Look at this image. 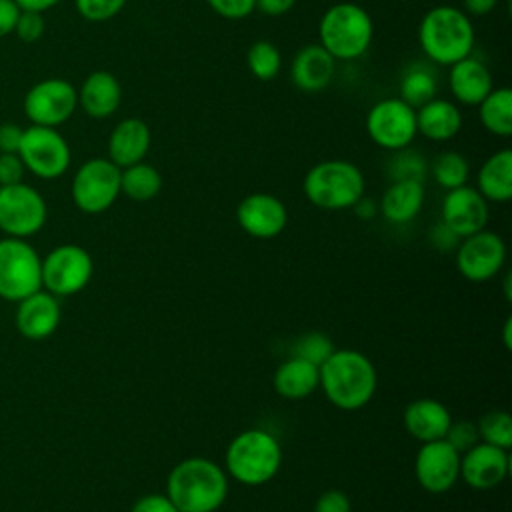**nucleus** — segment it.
<instances>
[{"mask_svg":"<svg viewBox=\"0 0 512 512\" xmlns=\"http://www.w3.org/2000/svg\"><path fill=\"white\" fill-rule=\"evenodd\" d=\"M448 88L456 104L478 106L494 88L490 68L474 54L448 66Z\"/></svg>","mask_w":512,"mask_h":512,"instance_id":"nucleus-19","label":"nucleus"},{"mask_svg":"<svg viewBox=\"0 0 512 512\" xmlns=\"http://www.w3.org/2000/svg\"><path fill=\"white\" fill-rule=\"evenodd\" d=\"M452 424L448 408L432 398H418L404 408V426L412 438L422 442L442 440Z\"/></svg>","mask_w":512,"mask_h":512,"instance_id":"nucleus-25","label":"nucleus"},{"mask_svg":"<svg viewBox=\"0 0 512 512\" xmlns=\"http://www.w3.org/2000/svg\"><path fill=\"white\" fill-rule=\"evenodd\" d=\"M414 476L426 492L444 494L460 478V454L444 438L422 442L414 458Z\"/></svg>","mask_w":512,"mask_h":512,"instance_id":"nucleus-15","label":"nucleus"},{"mask_svg":"<svg viewBox=\"0 0 512 512\" xmlns=\"http://www.w3.org/2000/svg\"><path fill=\"white\" fill-rule=\"evenodd\" d=\"M304 196L322 210H348L366 190L362 170L344 158H330L314 164L302 182Z\"/></svg>","mask_w":512,"mask_h":512,"instance_id":"nucleus-6","label":"nucleus"},{"mask_svg":"<svg viewBox=\"0 0 512 512\" xmlns=\"http://www.w3.org/2000/svg\"><path fill=\"white\" fill-rule=\"evenodd\" d=\"M152 146V132L150 126L138 118L128 116L122 118L108 136V160H112L118 168L132 166L142 162Z\"/></svg>","mask_w":512,"mask_h":512,"instance_id":"nucleus-20","label":"nucleus"},{"mask_svg":"<svg viewBox=\"0 0 512 512\" xmlns=\"http://www.w3.org/2000/svg\"><path fill=\"white\" fill-rule=\"evenodd\" d=\"M510 472L508 450L478 442L460 454V478L472 490H492L500 486Z\"/></svg>","mask_w":512,"mask_h":512,"instance_id":"nucleus-18","label":"nucleus"},{"mask_svg":"<svg viewBox=\"0 0 512 512\" xmlns=\"http://www.w3.org/2000/svg\"><path fill=\"white\" fill-rule=\"evenodd\" d=\"M486 202L504 204L512 198V150L502 148L490 154L476 172L474 186Z\"/></svg>","mask_w":512,"mask_h":512,"instance_id":"nucleus-27","label":"nucleus"},{"mask_svg":"<svg viewBox=\"0 0 512 512\" xmlns=\"http://www.w3.org/2000/svg\"><path fill=\"white\" fill-rule=\"evenodd\" d=\"M92 272L94 262L86 248L60 244L42 258V288L56 298L72 296L88 286Z\"/></svg>","mask_w":512,"mask_h":512,"instance_id":"nucleus-11","label":"nucleus"},{"mask_svg":"<svg viewBox=\"0 0 512 512\" xmlns=\"http://www.w3.org/2000/svg\"><path fill=\"white\" fill-rule=\"evenodd\" d=\"M376 386V368L358 350H334L320 366V388L340 410L352 412L364 408L372 400Z\"/></svg>","mask_w":512,"mask_h":512,"instance_id":"nucleus-3","label":"nucleus"},{"mask_svg":"<svg viewBox=\"0 0 512 512\" xmlns=\"http://www.w3.org/2000/svg\"><path fill=\"white\" fill-rule=\"evenodd\" d=\"M48 206L42 194L24 182L0 186V230L12 238H30L42 230Z\"/></svg>","mask_w":512,"mask_h":512,"instance_id":"nucleus-12","label":"nucleus"},{"mask_svg":"<svg viewBox=\"0 0 512 512\" xmlns=\"http://www.w3.org/2000/svg\"><path fill=\"white\" fill-rule=\"evenodd\" d=\"M482 442L508 450L512 446V416L506 410H488L476 422Z\"/></svg>","mask_w":512,"mask_h":512,"instance_id":"nucleus-34","label":"nucleus"},{"mask_svg":"<svg viewBox=\"0 0 512 512\" xmlns=\"http://www.w3.org/2000/svg\"><path fill=\"white\" fill-rule=\"evenodd\" d=\"M506 262L504 240L490 230L460 238L456 246V268L470 282L492 280Z\"/></svg>","mask_w":512,"mask_h":512,"instance_id":"nucleus-14","label":"nucleus"},{"mask_svg":"<svg viewBox=\"0 0 512 512\" xmlns=\"http://www.w3.org/2000/svg\"><path fill=\"white\" fill-rule=\"evenodd\" d=\"M128 0H74L76 12L88 22H108L118 16Z\"/></svg>","mask_w":512,"mask_h":512,"instance_id":"nucleus-37","label":"nucleus"},{"mask_svg":"<svg viewBox=\"0 0 512 512\" xmlns=\"http://www.w3.org/2000/svg\"><path fill=\"white\" fill-rule=\"evenodd\" d=\"M18 156L24 168L42 180L60 178L72 162L68 140L56 128L36 124L24 128Z\"/></svg>","mask_w":512,"mask_h":512,"instance_id":"nucleus-9","label":"nucleus"},{"mask_svg":"<svg viewBox=\"0 0 512 512\" xmlns=\"http://www.w3.org/2000/svg\"><path fill=\"white\" fill-rule=\"evenodd\" d=\"M424 182L418 180H392L384 190L378 210L392 224L412 222L424 206Z\"/></svg>","mask_w":512,"mask_h":512,"instance_id":"nucleus-26","label":"nucleus"},{"mask_svg":"<svg viewBox=\"0 0 512 512\" xmlns=\"http://www.w3.org/2000/svg\"><path fill=\"white\" fill-rule=\"evenodd\" d=\"M440 222L458 238L480 232L488 222V202L474 186L468 184L446 190L440 204Z\"/></svg>","mask_w":512,"mask_h":512,"instance_id":"nucleus-17","label":"nucleus"},{"mask_svg":"<svg viewBox=\"0 0 512 512\" xmlns=\"http://www.w3.org/2000/svg\"><path fill=\"white\" fill-rule=\"evenodd\" d=\"M314 512H352V502L346 492L330 488L316 498Z\"/></svg>","mask_w":512,"mask_h":512,"instance_id":"nucleus-42","label":"nucleus"},{"mask_svg":"<svg viewBox=\"0 0 512 512\" xmlns=\"http://www.w3.org/2000/svg\"><path fill=\"white\" fill-rule=\"evenodd\" d=\"M444 440L458 452V454H464L466 450H470L474 444L480 442V436H478V428H476V422H470V420H458L450 424Z\"/></svg>","mask_w":512,"mask_h":512,"instance_id":"nucleus-38","label":"nucleus"},{"mask_svg":"<svg viewBox=\"0 0 512 512\" xmlns=\"http://www.w3.org/2000/svg\"><path fill=\"white\" fill-rule=\"evenodd\" d=\"M20 16V8L14 0H0V38L14 34L16 20Z\"/></svg>","mask_w":512,"mask_h":512,"instance_id":"nucleus-45","label":"nucleus"},{"mask_svg":"<svg viewBox=\"0 0 512 512\" xmlns=\"http://www.w3.org/2000/svg\"><path fill=\"white\" fill-rule=\"evenodd\" d=\"M334 344L330 340V336H326L324 332H306L302 336H298L294 340V346H292V356H298V358H304L312 364H316L318 368L324 364V360L334 352Z\"/></svg>","mask_w":512,"mask_h":512,"instance_id":"nucleus-35","label":"nucleus"},{"mask_svg":"<svg viewBox=\"0 0 512 512\" xmlns=\"http://www.w3.org/2000/svg\"><path fill=\"white\" fill-rule=\"evenodd\" d=\"M432 234H430V238H432V244L438 248V250H450V248H456L458 246V242H460V238L450 230V228H446L442 222H438L436 226H434V230H430Z\"/></svg>","mask_w":512,"mask_h":512,"instance_id":"nucleus-46","label":"nucleus"},{"mask_svg":"<svg viewBox=\"0 0 512 512\" xmlns=\"http://www.w3.org/2000/svg\"><path fill=\"white\" fill-rule=\"evenodd\" d=\"M46 30V22H44V16L40 12H30V10H20V16L16 20V26H14V34L18 40L30 44V42H36L42 38Z\"/></svg>","mask_w":512,"mask_h":512,"instance_id":"nucleus-39","label":"nucleus"},{"mask_svg":"<svg viewBox=\"0 0 512 512\" xmlns=\"http://www.w3.org/2000/svg\"><path fill=\"white\" fill-rule=\"evenodd\" d=\"M78 90V106L94 120L110 118L122 104L120 80L108 70L90 72Z\"/></svg>","mask_w":512,"mask_h":512,"instance_id":"nucleus-23","label":"nucleus"},{"mask_svg":"<svg viewBox=\"0 0 512 512\" xmlns=\"http://www.w3.org/2000/svg\"><path fill=\"white\" fill-rule=\"evenodd\" d=\"M162 190V174L156 166L148 162H136L132 166L120 168V194L134 202H148L156 198Z\"/></svg>","mask_w":512,"mask_h":512,"instance_id":"nucleus-30","label":"nucleus"},{"mask_svg":"<svg viewBox=\"0 0 512 512\" xmlns=\"http://www.w3.org/2000/svg\"><path fill=\"white\" fill-rule=\"evenodd\" d=\"M236 222L248 236L270 240L284 232L288 224V210L278 196L268 192H252L238 202Z\"/></svg>","mask_w":512,"mask_h":512,"instance_id":"nucleus-16","label":"nucleus"},{"mask_svg":"<svg viewBox=\"0 0 512 512\" xmlns=\"http://www.w3.org/2000/svg\"><path fill=\"white\" fill-rule=\"evenodd\" d=\"M352 210L356 212V216L358 218H362V220H370V218H374L376 216V212H378V204L374 202V200H370V198H360L354 206H352Z\"/></svg>","mask_w":512,"mask_h":512,"instance_id":"nucleus-50","label":"nucleus"},{"mask_svg":"<svg viewBox=\"0 0 512 512\" xmlns=\"http://www.w3.org/2000/svg\"><path fill=\"white\" fill-rule=\"evenodd\" d=\"M24 164L18 152H0V186L18 184L24 178Z\"/></svg>","mask_w":512,"mask_h":512,"instance_id":"nucleus-41","label":"nucleus"},{"mask_svg":"<svg viewBox=\"0 0 512 512\" xmlns=\"http://www.w3.org/2000/svg\"><path fill=\"white\" fill-rule=\"evenodd\" d=\"M130 512H178L166 494H146L140 496Z\"/></svg>","mask_w":512,"mask_h":512,"instance_id":"nucleus-43","label":"nucleus"},{"mask_svg":"<svg viewBox=\"0 0 512 512\" xmlns=\"http://www.w3.org/2000/svg\"><path fill=\"white\" fill-rule=\"evenodd\" d=\"M374 38V22L366 8L336 2L320 16L318 44L336 60L350 62L364 56Z\"/></svg>","mask_w":512,"mask_h":512,"instance_id":"nucleus-4","label":"nucleus"},{"mask_svg":"<svg viewBox=\"0 0 512 512\" xmlns=\"http://www.w3.org/2000/svg\"><path fill=\"white\" fill-rule=\"evenodd\" d=\"M70 194L80 212H106L120 196V168L108 158H88L74 172Z\"/></svg>","mask_w":512,"mask_h":512,"instance_id":"nucleus-8","label":"nucleus"},{"mask_svg":"<svg viewBox=\"0 0 512 512\" xmlns=\"http://www.w3.org/2000/svg\"><path fill=\"white\" fill-rule=\"evenodd\" d=\"M30 124L58 128L78 108V90L66 78H44L32 84L22 100Z\"/></svg>","mask_w":512,"mask_h":512,"instance_id":"nucleus-13","label":"nucleus"},{"mask_svg":"<svg viewBox=\"0 0 512 512\" xmlns=\"http://www.w3.org/2000/svg\"><path fill=\"white\" fill-rule=\"evenodd\" d=\"M166 496L178 512H216L228 496V474L210 458H184L168 472Z\"/></svg>","mask_w":512,"mask_h":512,"instance_id":"nucleus-1","label":"nucleus"},{"mask_svg":"<svg viewBox=\"0 0 512 512\" xmlns=\"http://www.w3.org/2000/svg\"><path fill=\"white\" fill-rule=\"evenodd\" d=\"M468 176H470V164L466 156L456 150L440 152L432 162V178L444 190L464 186L468 182Z\"/></svg>","mask_w":512,"mask_h":512,"instance_id":"nucleus-33","label":"nucleus"},{"mask_svg":"<svg viewBox=\"0 0 512 512\" xmlns=\"http://www.w3.org/2000/svg\"><path fill=\"white\" fill-rule=\"evenodd\" d=\"M364 126L368 138L378 148L390 152L408 148L418 136L416 108L398 96L382 98L368 108Z\"/></svg>","mask_w":512,"mask_h":512,"instance_id":"nucleus-10","label":"nucleus"},{"mask_svg":"<svg viewBox=\"0 0 512 512\" xmlns=\"http://www.w3.org/2000/svg\"><path fill=\"white\" fill-rule=\"evenodd\" d=\"M418 44L430 64L448 68L474 52L476 32L472 18L458 6H432L420 18Z\"/></svg>","mask_w":512,"mask_h":512,"instance_id":"nucleus-2","label":"nucleus"},{"mask_svg":"<svg viewBox=\"0 0 512 512\" xmlns=\"http://www.w3.org/2000/svg\"><path fill=\"white\" fill-rule=\"evenodd\" d=\"M24 128L16 122L0 124V152H18Z\"/></svg>","mask_w":512,"mask_h":512,"instance_id":"nucleus-44","label":"nucleus"},{"mask_svg":"<svg viewBox=\"0 0 512 512\" xmlns=\"http://www.w3.org/2000/svg\"><path fill=\"white\" fill-rule=\"evenodd\" d=\"M60 324L58 298L46 290H38L18 302L16 328L28 340H44L56 332Z\"/></svg>","mask_w":512,"mask_h":512,"instance_id":"nucleus-21","label":"nucleus"},{"mask_svg":"<svg viewBox=\"0 0 512 512\" xmlns=\"http://www.w3.org/2000/svg\"><path fill=\"white\" fill-rule=\"evenodd\" d=\"M246 66L256 80L270 82L282 70V54L270 40H256L246 52Z\"/></svg>","mask_w":512,"mask_h":512,"instance_id":"nucleus-32","label":"nucleus"},{"mask_svg":"<svg viewBox=\"0 0 512 512\" xmlns=\"http://www.w3.org/2000/svg\"><path fill=\"white\" fill-rule=\"evenodd\" d=\"M478 118L486 132L508 138L512 134V90L508 86L492 88L478 104Z\"/></svg>","mask_w":512,"mask_h":512,"instance_id":"nucleus-29","label":"nucleus"},{"mask_svg":"<svg viewBox=\"0 0 512 512\" xmlns=\"http://www.w3.org/2000/svg\"><path fill=\"white\" fill-rule=\"evenodd\" d=\"M438 92V78L430 64L414 62L410 64L398 82V98H402L412 108L422 106L432 100Z\"/></svg>","mask_w":512,"mask_h":512,"instance_id":"nucleus-31","label":"nucleus"},{"mask_svg":"<svg viewBox=\"0 0 512 512\" xmlns=\"http://www.w3.org/2000/svg\"><path fill=\"white\" fill-rule=\"evenodd\" d=\"M216 512H218V510H216Z\"/></svg>","mask_w":512,"mask_h":512,"instance_id":"nucleus-52","label":"nucleus"},{"mask_svg":"<svg viewBox=\"0 0 512 512\" xmlns=\"http://www.w3.org/2000/svg\"><path fill=\"white\" fill-rule=\"evenodd\" d=\"M498 6V0H462V12L470 18L488 16Z\"/></svg>","mask_w":512,"mask_h":512,"instance_id":"nucleus-48","label":"nucleus"},{"mask_svg":"<svg viewBox=\"0 0 512 512\" xmlns=\"http://www.w3.org/2000/svg\"><path fill=\"white\" fill-rule=\"evenodd\" d=\"M428 172V164L420 152L402 148L396 150V158L390 162L392 180H418L424 182Z\"/></svg>","mask_w":512,"mask_h":512,"instance_id":"nucleus-36","label":"nucleus"},{"mask_svg":"<svg viewBox=\"0 0 512 512\" xmlns=\"http://www.w3.org/2000/svg\"><path fill=\"white\" fill-rule=\"evenodd\" d=\"M226 474L244 486L270 482L282 466V446L264 428H248L236 434L224 456Z\"/></svg>","mask_w":512,"mask_h":512,"instance_id":"nucleus-5","label":"nucleus"},{"mask_svg":"<svg viewBox=\"0 0 512 512\" xmlns=\"http://www.w3.org/2000/svg\"><path fill=\"white\" fill-rule=\"evenodd\" d=\"M464 116L454 100L438 98L424 102L416 108V130L432 142H448L462 130Z\"/></svg>","mask_w":512,"mask_h":512,"instance_id":"nucleus-24","label":"nucleus"},{"mask_svg":"<svg viewBox=\"0 0 512 512\" xmlns=\"http://www.w3.org/2000/svg\"><path fill=\"white\" fill-rule=\"evenodd\" d=\"M296 0H256V10L264 16H284L286 12H290L294 8Z\"/></svg>","mask_w":512,"mask_h":512,"instance_id":"nucleus-47","label":"nucleus"},{"mask_svg":"<svg viewBox=\"0 0 512 512\" xmlns=\"http://www.w3.org/2000/svg\"><path fill=\"white\" fill-rule=\"evenodd\" d=\"M206 4L224 20H242L256 10V0H206Z\"/></svg>","mask_w":512,"mask_h":512,"instance_id":"nucleus-40","label":"nucleus"},{"mask_svg":"<svg viewBox=\"0 0 512 512\" xmlns=\"http://www.w3.org/2000/svg\"><path fill=\"white\" fill-rule=\"evenodd\" d=\"M336 74V60L318 44L302 46L290 64L292 84L308 94L324 90Z\"/></svg>","mask_w":512,"mask_h":512,"instance_id":"nucleus-22","label":"nucleus"},{"mask_svg":"<svg viewBox=\"0 0 512 512\" xmlns=\"http://www.w3.org/2000/svg\"><path fill=\"white\" fill-rule=\"evenodd\" d=\"M510 330H512V318H506L504 326H502V334H504V346L510 350Z\"/></svg>","mask_w":512,"mask_h":512,"instance_id":"nucleus-51","label":"nucleus"},{"mask_svg":"<svg viewBox=\"0 0 512 512\" xmlns=\"http://www.w3.org/2000/svg\"><path fill=\"white\" fill-rule=\"evenodd\" d=\"M14 2H16V6H18L20 10H30V12H40V14H44L46 10L54 8V6L60 4L62 0H14Z\"/></svg>","mask_w":512,"mask_h":512,"instance_id":"nucleus-49","label":"nucleus"},{"mask_svg":"<svg viewBox=\"0 0 512 512\" xmlns=\"http://www.w3.org/2000/svg\"><path fill=\"white\" fill-rule=\"evenodd\" d=\"M272 384L278 396L286 400H302L320 386V368L304 358L290 356L276 368Z\"/></svg>","mask_w":512,"mask_h":512,"instance_id":"nucleus-28","label":"nucleus"},{"mask_svg":"<svg viewBox=\"0 0 512 512\" xmlns=\"http://www.w3.org/2000/svg\"><path fill=\"white\" fill-rule=\"evenodd\" d=\"M42 290V258L26 238L0 240V298L20 302Z\"/></svg>","mask_w":512,"mask_h":512,"instance_id":"nucleus-7","label":"nucleus"}]
</instances>
